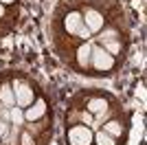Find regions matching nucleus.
<instances>
[{"label": "nucleus", "mask_w": 147, "mask_h": 145, "mask_svg": "<svg viewBox=\"0 0 147 145\" xmlns=\"http://www.w3.org/2000/svg\"><path fill=\"white\" fill-rule=\"evenodd\" d=\"M90 66L97 72L105 75V72H110L112 68L117 66V60H114V55H110L101 44H97V46H90Z\"/></svg>", "instance_id": "1"}, {"label": "nucleus", "mask_w": 147, "mask_h": 145, "mask_svg": "<svg viewBox=\"0 0 147 145\" xmlns=\"http://www.w3.org/2000/svg\"><path fill=\"white\" fill-rule=\"evenodd\" d=\"M92 136H94V130L90 125H84V123L70 125L66 130L68 145H92Z\"/></svg>", "instance_id": "2"}, {"label": "nucleus", "mask_w": 147, "mask_h": 145, "mask_svg": "<svg viewBox=\"0 0 147 145\" xmlns=\"http://www.w3.org/2000/svg\"><path fill=\"white\" fill-rule=\"evenodd\" d=\"M13 97H16V106L18 108H26L33 103L35 99V90H33V86L24 79H18L16 84H13Z\"/></svg>", "instance_id": "3"}, {"label": "nucleus", "mask_w": 147, "mask_h": 145, "mask_svg": "<svg viewBox=\"0 0 147 145\" xmlns=\"http://www.w3.org/2000/svg\"><path fill=\"white\" fill-rule=\"evenodd\" d=\"M81 18H84V26H86L90 33H99V31L105 26L103 13H99L97 9H92V7H88L86 11L81 13Z\"/></svg>", "instance_id": "4"}, {"label": "nucleus", "mask_w": 147, "mask_h": 145, "mask_svg": "<svg viewBox=\"0 0 147 145\" xmlns=\"http://www.w3.org/2000/svg\"><path fill=\"white\" fill-rule=\"evenodd\" d=\"M46 110H49V103L44 101L42 97H40V99H33V103L24 108V121H29V123L40 121L42 117H46Z\"/></svg>", "instance_id": "5"}, {"label": "nucleus", "mask_w": 147, "mask_h": 145, "mask_svg": "<svg viewBox=\"0 0 147 145\" xmlns=\"http://www.w3.org/2000/svg\"><path fill=\"white\" fill-rule=\"evenodd\" d=\"M64 29L68 31V35H75L84 29V18H81V11H68L66 18H64Z\"/></svg>", "instance_id": "6"}, {"label": "nucleus", "mask_w": 147, "mask_h": 145, "mask_svg": "<svg viewBox=\"0 0 147 145\" xmlns=\"http://www.w3.org/2000/svg\"><path fill=\"white\" fill-rule=\"evenodd\" d=\"M77 66L81 68V70H86L90 68V44L84 42L79 48H77Z\"/></svg>", "instance_id": "7"}, {"label": "nucleus", "mask_w": 147, "mask_h": 145, "mask_svg": "<svg viewBox=\"0 0 147 145\" xmlns=\"http://www.w3.org/2000/svg\"><path fill=\"white\" fill-rule=\"evenodd\" d=\"M86 110L90 115H101V112L108 110V99H105V97H92V99H88Z\"/></svg>", "instance_id": "8"}, {"label": "nucleus", "mask_w": 147, "mask_h": 145, "mask_svg": "<svg viewBox=\"0 0 147 145\" xmlns=\"http://www.w3.org/2000/svg\"><path fill=\"white\" fill-rule=\"evenodd\" d=\"M123 130H125V127H123V123L119 119H110V121H105V123H103V132H108L110 136H114V139L121 136Z\"/></svg>", "instance_id": "9"}, {"label": "nucleus", "mask_w": 147, "mask_h": 145, "mask_svg": "<svg viewBox=\"0 0 147 145\" xmlns=\"http://www.w3.org/2000/svg\"><path fill=\"white\" fill-rule=\"evenodd\" d=\"M92 143L94 145H119L114 136H110L103 130H94V136H92Z\"/></svg>", "instance_id": "10"}, {"label": "nucleus", "mask_w": 147, "mask_h": 145, "mask_svg": "<svg viewBox=\"0 0 147 145\" xmlns=\"http://www.w3.org/2000/svg\"><path fill=\"white\" fill-rule=\"evenodd\" d=\"M0 101L5 106H16V97H13V88L11 86H0Z\"/></svg>", "instance_id": "11"}, {"label": "nucleus", "mask_w": 147, "mask_h": 145, "mask_svg": "<svg viewBox=\"0 0 147 145\" xmlns=\"http://www.w3.org/2000/svg\"><path fill=\"white\" fill-rule=\"evenodd\" d=\"M9 119H11V125H24V110L11 106L9 108Z\"/></svg>", "instance_id": "12"}, {"label": "nucleus", "mask_w": 147, "mask_h": 145, "mask_svg": "<svg viewBox=\"0 0 147 145\" xmlns=\"http://www.w3.org/2000/svg\"><path fill=\"white\" fill-rule=\"evenodd\" d=\"M9 121L7 119H0V143H2V139H5V134H7V130H9Z\"/></svg>", "instance_id": "13"}, {"label": "nucleus", "mask_w": 147, "mask_h": 145, "mask_svg": "<svg viewBox=\"0 0 147 145\" xmlns=\"http://www.w3.org/2000/svg\"><path fill=\"white\" fill-rule=\"evenodd\" d=\"M13 2H16V0H0V5H5V7L7 5H13Z\"/></svg>", "instance_id": "14"}, {"label": "nucleus", "mask_w": 147, "mask_h": 145, "mask_svg": "<svg viewBox=\"0 0 147 145\" xmlns=\"http://www.w3.org/2000/svg\"><path fill=\"white\" fill-rule=\"evenodd\" d=\"M5 13H7L5 11V5H0V18H5Z\"/></svg>", "instance_id": "15"}, {"label": "nucleus", "mask_w": 147, "mask_h": 145, "mask_svg": "<svg viewBox=\"0 0 147 145\" xmlns=\"http://www.w3.org/2000/svg\"><path fill=\"white\" fill-rule=\"evenodd\" d=\"M92 145H94V143H92Z\"/></svg>", "instance_id": "16"}]
</instances>
